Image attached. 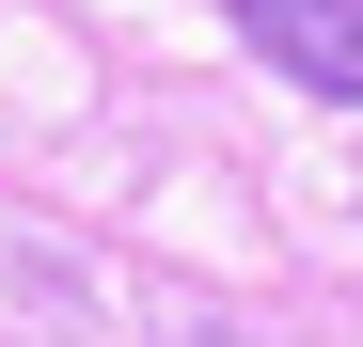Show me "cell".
<instances>
[{
    "mask_svg": "<svg viewBox=\"0 0 363 347\" xmlns=\"http://www.w3.org/2000/svg\"><path fill=\"white\" fill-rule=\"evenodd\" d=\"M237 32H253L300 95H347L363 110V0H237Z\"/></svg>",
    "mask_w": 363,
    "mask_h": 347,
    "instance_id": "obj_1",
    "label": "cell"
}]
</instances>
